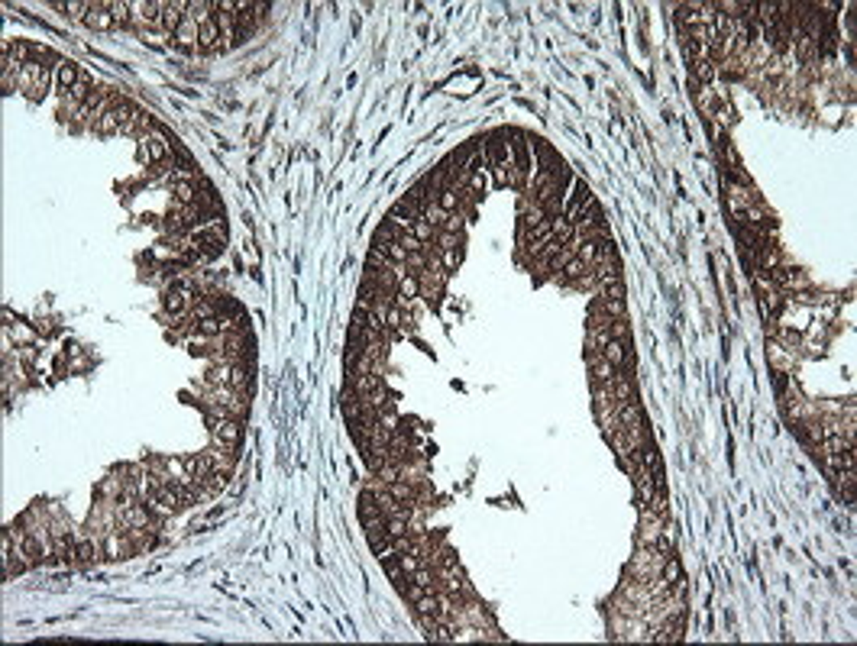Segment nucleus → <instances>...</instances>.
I'll return each mask as SVG.
<instances>
[{"label":"nucleus","instance_id":"nucleus-1","mask_svg":"<svg viewBox=\"0 0 857 646\" xmlns=\"http://www.w3.org/2000/svg\"><path fill=\"white\" fill-rule=\"evenodd\" d=\"M52 68L55 65H39V61H26L20 75H16V91H23L30 100H42V94L49 91L52 81Z\"/></svg>","mask_w":857,"mask_h":646},{"label":"nucleus","instance_id":"nucleus-2","mask_svg":"<svg viewBox=\"0 0 857 646\" xmlns=\"http://www.w3.org/2000/svg\"><path fill=\"white\" fill-rule=\"evenodd\" d=\"M172 152H175V143H172L165 133H159V126H155L153 133L139 136V155H143L149 165H162V162H169Z\"/></svg>","mask_w":857,"mask_h":646},{"label":"nucleus","instance_id":"nucleus-3","mask_svg":"<svg viewBox=\"0 0 857 646\" xmlns=\"http://www.w3.org/2000/svg\"><path fill=\"white\" fill-rule=\"evenodd\" d=\"M207 426H211V440L220 443V446H240V440H243V426H240V420L233 417H220V414H207Z\"/></svg>","mask_w":857,"mask_h":646},{"label":"nucleus","instance_id":"nucleus-4","mask_svg":"<svg viewBox=\"0 0 857 646\" xmlns=\"http://www.w3.org/2000/svg\"><path fill=\"white\" fill-rule=\"evenodd\" d=\"M201 294H194L188 285H175V288H165V294H162V307L172 313V317H188L194 307V301H198Z\"/></svg>","mask_w":857,"mask_h":646},{"label":"nucleus","instance_id":"nucleus-5","mask_svg":"<svg viewBox=\"0 0 857 646\" xmlns=\"http://www.w3.org/2000/svg\"><path fill=\"white\" fill-rule=\"evenodd\" d=\"M162 0H146V4H130L133 26L139 30H162Z\"/></svg>","mask_w":857,"mask_h":646},{"label":"nucleus","instance_id":"nucleus-6","mask_svg":"<svg viewBox=\"0 0 857 646\" xmlns=\"http://www.w3.org/2000/svg\"><path fill=\"white\" fill-rule=\"evenodd\" d=\"M184 13H188V4H184V0H172V4H165V7H162V32L175 36V30L182 26Z\"/></svg>","mask_w":857,"mask_h":646},{"label":"nucleus","instance_id":"nucleus-7","mask_svg":"<svg viewBox=\"0 0 857 646\" xmlns=\"http://www.w3.org/2000/svg\"><path fill=\"white\" fill-rule=\"evenodd\" d=\"M198 32H201L198 20H194V16H188V13H184L182 26H178V30H175V36H172V39H175V42H178V46H182V49H198Z\"/></svg>","mask_w":857,"mask_h":646},{"label":"nucleus","instance_id":"nucleus-8","mask_svg":"<svg viewBox=\"0 0 857 646\" xmlns=\"http://www.w3.org/2000/svg\"><path fill=\"white\" fill-rule=\"evenodd\" d=\"M198 49L201 52H217V49H223V36L220 30H217L214 20H207V23H201V32H198Z\"/></svg>","mask_w":857,"mask_h":646},{"label":"nucleus","instance_id":"nucleus-9","mask_svg":"<svg viewBox=\"0 0 857 646\" xmlns=\"http://www.w3.org/2000/svg\"><path fill=\"white\" fill-rule=\"evenodd\" d=\"M589 375H592V381H615L618 369H615L602 352H589Z\"/></svg>","mask_w":857,"mask_h":646},{"label":"nucleus","instance_id":"nucleus-10","mask_svg":"<svg viewBox=\"0 0 857 646\" xmlns=\"http://www.w3.org/2000/svg\"><path fill=\"white\" fill-rule=\"evenodd\" d=\"M637 453H641V465H644V469L651 472V475H654L657 481H663V462H660V449L654 446L651 440H647L641 449H637Z\"/></svg>","mask_w":857,"mask_h":646},{"label":"nucleus","instance_id":"nucleus-11","mask_svg":"<svg viewBox=\"0 0 857 646\" xmlns=\"http://www.w3.org/2000/svg\"><path fill=\"white\" fill-rule=\"evenodd\" d=\"M78 78H81V71H78L71 61H59V65H55V88L61 91V97H65V94L75 88Z\"/></svg>","mask_w":857,"mask_h":646},{"label":"nucleus","instance_id":"nucleus-12","mask_svg":"<svg viewBox=\"0 0 857 646\" xmlns=\"http://www.w3.org/2000/svg\"><path fill=\"white\" fill-rule=\"evenodd\" d=\"M85 23L91 26V30H114V16H110V7L107 4H91V10H88Z\"/></svg>","mask_w":857,"mask_h":646},{"label":"nucleus","instance_id":"nucleus-13","mask_svg":"<svg viewBox=\"0 0 857 646\" xmlns=\"http://www.w3.org/2000/svg\"><path fill=\"white\" fill-rule=\"evenodd\" d=\"M689 65H692V78H696V84H712L715 75H719V61L715 59H692Z\"/></svg>","mask_w":857,"mask_h":646},{"label":"nucleus","instance_id":"nucleus-14","mask_svg":"<svg viewBox=\"0 0 857 646\" xmlns=\"http://www.w3.org/2000/svg\"><path fill=\"white\" fill-rule=\"evenodd\" d=\"M447 217H450V213H447L444 207L437 204V201H424V210H421V220H424V223H430L434 229H444Z\"/></svg>","mask_w":857,"mask_h":646},{"label":"nucleus","instance_id":"nucleus-15","mask_svg":"<svg viewBox=\"0 0 857 646\" xmlns=\"http://www.w3.org/2000/svg\"><path fill=\"white\" fill-rule=\"evenodd\" d=\"M592 401H596V407H612V404H618L612 381H592Z\"/></svg>","mask_w":857,"mask_h":646},{"label":"nucleus","instance_id":"nucleus-16","mask_svg":"<svg viewBox=\"0 0 857 646\" xmlns=\"http://www.w3.org/2000/svg\"><path fill=\"white\" fill-rule=\"evenodd\" d=\"M459 201H463V188H456V184H450V188H444L440 194H437V204L444 207L447 213H456Z\"/></svg>","mask_w":857,"mask_h":646},{"label":"nucleus","instance_id":"nucleus-17","mask_svg":"<svg viewBox=\"0 0 857 646\" xmlns=\"http://www.w3.org/2000/svg\"><path fill=\"white\" fill-rule=\"evenodd\" d=\"M434 249L437 252H447V249H463V233H447V229H440L434 239Z\"/></svg>","mask_w":857,"mask_h":646},{"label":"nucleus","instance_id":"nucleus-18","mask_svg":"<svg viewBox=\"0 0 857 646\" xmlns=\"http://www.w3.org/2000/svg\"><path fill=\"white\" fill-rule=\"evenodd\" d=\"M107 7H110V16H114L117 26H133V13H130V4L126 0H114Z\"/></svg>","mask_w":857,"mask_h":646},{"label":"nucleus","instance_id":"nucleus-19","mask_svg":"<svg viewBox=\"0 0 857 646\" xmlns=\"http://www.w3.org/2000/svg\"><path fill=\"white\" fill-rule=\"evenodd\" d=\"M437 252V249H434ZM440 256V265L447 268V272H456V265H459V258H463V249H447V252H437Z\"/></svg>","mask_w":857,"mask_h":646},{"label":"nucleus","instance_id":"nucleus-20","mask_svg":"<svg viewBox=\"0 0 857 646\" xmlns=\"http://www.w3.org/2000/svg\"><path fill=\"white\" fill-rule=\"evenodd\" d=\"M466 223L469 220L463 217V213H450V217H447V223H444V229H447V233H463V227H466Z\"/></svg>","mask_w":857,"mask_h":646},{"label":"nucleus","instance_id":"nucleus-21","mask_svg":"<svg viewBox=\"0 0 857 646\" xmlns=\"http://www.w3.org/2000/svg\"><path fill=\"white\" fill-rule=\"evenodd\" d=\"M59 7L69 10V16H81V20H85L88 10H91V4H75V0H71V4H59Z\"/></svg>","mask_w":857,"mask_h":646}]
</instances>
